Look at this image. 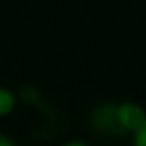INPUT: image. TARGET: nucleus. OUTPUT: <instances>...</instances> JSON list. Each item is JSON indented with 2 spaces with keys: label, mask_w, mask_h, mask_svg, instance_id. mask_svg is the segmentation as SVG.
<instances>
[{
  "label": "nucleus",
  "mask_w": 146,
  "mask_h": 146,
  "mask_svg": "<svg viewBox=\"0 0 146 146\" xmlns=\"http://www.w3.org/2000/svg\"><path fill=\"white\" fill-rule=\"evenodd\" d=\"M114 116L120 135H133L144 125L146 110L135 101H123V103H114Z\"/></svg>",
  "instance_id": "f257e3e1"
},
{
  "label": "nucleus",
  "mask_w": 146,
  "mask_h": 146,
  "mask_svg": "<svg viewBox=\"0 0 146 146\" xmlns=\"http://www.w3.org/2000/svg\"><path fill=\"white\" fill-rule=\"evenodd\" d=\"M15 105H17V95H15L11 88L0 86V118L9 116L15 110Z\"/></svg>",
  "instance_id": "f03ea898"
},
{
  "label": "nucleus",
  "mask_w": 146,
  "mask_h": 146,
  "mask_svg": "<svg viewBox=\"0 0 146 146\" xmlns=\"http://www.w3.org/2000/svg\"><path fill=\"white\" fill-rule=\"evenodd\" d=\"M131 146H146V120H144V125L131 135Z\"/></svg>",
  "instance_id": "7ed1b4c3"
},
{
  "label": "nucleus",
  "mask_w": 146,
  "mask_h": 146,
  "mask_svg": "<svg viewBox=\"0 0 146 146\" xmlns=\"http://www.w3.org/2000/svg\"><path fill=\"white\" fill-rule=\"evenodd\" d=\"M60 146H90V144H88V142H84V140H78V137H73V140L62 142Z\"/></svg>",
  "instance_id": "20e7f679"
},
{
  "label": "nucleus",
  "mask_w": 146,
  "mask_h": 146,
  "mask_svg": "<svg viewBox=\"0 0 146 146\" xmlns=\"http://www.w3.org/2000/svg\"><path fill=\"white\" fill-rule=\"evenodd\" d=\"M0 146H17L13 140H11L9 135H5V133H0Z\"/></svg>",
  "instance_id": "39448f33"
}]
</instances>
